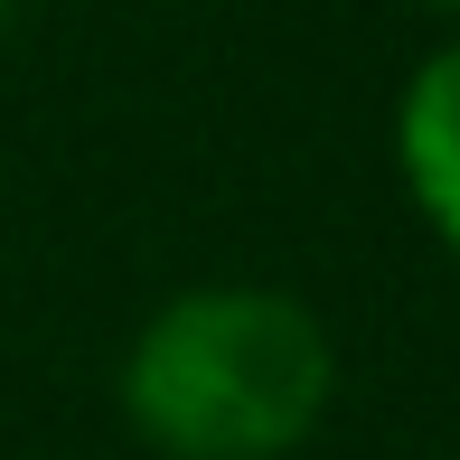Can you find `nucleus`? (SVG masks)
I'll return each mask as SVG.
<instances>
[{"mask_svg":"<svg viewBox=\"0 0 460 460\" xmlns=\"http://www.w3.org/2000/svg\"><path fill=\"white\" fill-rule=\"evenodd\" d=\"M329 329L263 282L179 291L122 358V413L170 460H282L329 413Z\"/></svg>","mask_w":460,"mask_h":460,"instance_id":"1","label":"nucleus"},{"mask_svg":"<svg viewBox=\"0 0 460 460\" xmlns=\"http://www.w3.org/2000/svg\"><path fill=\"white\" fill-rule=\"evenodd\" d=\"M394 160H404V188L432 217V235L460 254V38L413 66L404 103H394Z\"/></svg>","mask_w":460,"mask_h":460,"instance_id":"2","label":"nucleus"},{"mask_svg":"<svg viewBox=\"0 0 460 460\" xmlns=\"http://www.w3.org/2000/svg\"><path fill=\"white\" fill-rule=\"evenodd\" d=\"M10 10H19V0H0V48H10Z\"/></svg>","mask_w":460,"mask_h":460,"instance_id":"3","label":"nucleus"},{"mask_svg":"<svg viewBox=\"0 0 460 460\" xmlns=\"http://www.w3.org/2000/svg\"><path fill=\"white\" fill-rule=\"evenodd\" d=\"M432 10H460V0H432Z\"/></svg>","mask_w":460,"mask_h":460,"instance_id":"4","label":"nucleus"}]
</instances>
